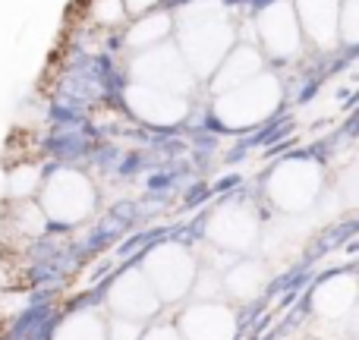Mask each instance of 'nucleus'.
Here are the masks:
<instances>
[{
	"label": "nucleus",
	"instance_id": "1",
	"mask_svg": "<svg viewBox=\"0 0 359 340\" xmlns=\"http://www.w3.org/2000/svg\"><path fill=\"white\" fill-rule=\"evenodd\" d=\"M230 44V25L224 22V10H217L211 0L189 4L180 13V50L189 69L211 73L221 63L224 50Z\"/></svg>",
	"mask_w": 359,
	"mask_h": 340
},
{
	"label": "nucleus",
	"instance_id": "2",
	"mask_svg": "<svg viewBox=\"0 0 359 340\" xmlns=\"http://www.w3.org/2000/svg\"><path fill=\"white\" fill-rule=\"evenodd\" d=\"M98 205L92 179L76 168H57L44 173L41 192H38V208L44 211L50 227H76L88 221Z\"/></svg>",
	"mask_w": 359,
	"mask_h": 340
},
{
	"label": "nucleus",
	"instance_id": "3",
	"mask_svg": "<svg viewBox=\"0 0 359 340\" xmlns=\"http://www.w3.org/2000/svg\"><path fill=\"white\" fill-rule=\"evenodd\" d=\"M139 268L145 271V278H149L151 290L158 293L161 306L180 303L183 297H189L198 274L196 255L186 246H180V243H158L155 249H149V255H145V261Z\"/></svg>",
	"mask_w": 359,
	"mask_h": 340
},
{
	"label": "nucleus",
	"instance_id": "4",
	"mask_svg": "<svg viewBox=\"0 0 359 340\" xmlns=\"http://www.w3.org/2000/svg\"><path fill=\"white\" fill-rule=\"evenodd\" d=\"M280 92L271 76H255L240 88H230L217 98V120L227 126H252L278 107Z\"/></svg>",
	"mask_w": 359,
	"mask_h": 340
},
{
	"label": "nucleus",
	"instance_id": "5",
	"mask_svg": "<svg viewBox=\"0 0 359 340\" xmlns=\"http://www.w3.org/2000/svg\"><path fill=\"white\" fill-rule=\"evenodd\" d=\"M322 192V170L312 161H287L268 177V198L287 215H299L316 205Z\"/></svg>",
	"mask_w": 359,
	"mask_h": 340
},
{
	"label": "nucleus",
	"instance_id": "6",
	"mask_svg": "<svg viewBox=\"0 0 359 340\" xmlns=\"http://www.w3.org/2000/svg\"><path fill=\"white\" fill-rule=\"evenodd\" d=\"M104 306L111 309V315L117 318H133V322L149 325L161 309V299L151 290L149 278L139 265H130L107 284L104 290Z\"/></svg>",
	"mask_w": 359,
	"mask_h": 340
},
{
	"label": "nucleus",
	"instance_id": "7",
	"mask_svg": "<svg viewBox=\"0 0 359 340\" xmlns=\"http://www.w3.org/2000/svg\"><path fill=\"white\" fill-rule=\"evenodd\" d=\"M133 82L183 98L192 86V69L186 67L183 54H180L177 48L158 44V48L142 50V54L133 60Z\"/></svg>",
	"mask_w": 359,
	"mask_h": 340
},
{
	"label": "nucleus",
	"instance_id": "8",
	"mask_svg": "<svg viewBox=\"0 0 359 340\" xmlns=\"http://www.w3.org/2000/svg\"><path fill=\"white\" fill-rule=\"evenodd\" d=\"M177 331L183 340H233L240 318L227 303H192L177 315Z\"/></svg>",
	"mask_w": 359,
	"mask_h": 340
},
{
	"label": "nucleus",
	"instance_id": "9",
	"mask_svg": "<svg viewBox=\"0 0 359 340\" xmlns=\"http://www.w3.org/2000/svg\"><path fill=\"white\" fill-rule=\"evenodd\" d=\"M259 236V215L249 205H224L208 217V240L221 252H246Z\"/></svg>",
	"mask_w": 359,
	"mask_h": 340
},
{
	"label": "nucleus",
	"instance_id": "10",
	"mask_svg": "<svg viewBox=\"0 0 359 340\" xmlns=\"http://www.w3.org/2000/svg\"><path fill=\"white\" fill-rule=\"evenodd\" d=\"M259 38L271 57H290L299 50V19L293 4H274L262 10L259 16Z\"/></svg>",
	"mask_w": 359,
	"mask_h": 340
},
{
	"label": "nucleus",
	"instance_id": "11",
	"mask_svg": "<svg viewBox=\"0 0 359 340\" xmlns=\"http://www.w3.org/2000/svg\"><path fill=\"white\" fill-rule=\"evenodd\" d=\"M126 104L139 120L155 126H174L186 117V101L180 95L158 92V88L149 86H136V82L126 88Z\"/></svg>",
	"mask_w": 359,
	"mask_h": 340
},
{
	"label": "nucleus",
	"instance_id": "12",
	"mask_svg": "<svg viewBox=\"0 0 359 340\" xmlns=\"http://www.w3.org/2000/svg\"><path fill=\"white\" fill-rule=\"evenodd\" d=\"M297 19L318 48H331L341 38V0H297Z\"/></svg>",
	"mask_w": 359,
	"mask_h": 340
},
{
	"label": "nucleus",
	"instance_id": "13",
	"mask_svg": "<svg viewBox=\"0 0 359 340\" xmlns=\"http://www.w3.org/2000/svg\"><path fill=\"white\" fill-rule=\"evenodd\" d=\"M359 299V280L350 274H337V278L325 280L316 293H312V309L318 318H328V322H341L353 312Z\"/></svg>",
	"mask_w": 359,
	"mask_h": 340
},
{
	"label": "nucleus",
	"instance_id": "14",
	"mask_svg": "<svg viewBox=\"0 0 359 340\" xmlns=\"http://www.w3.org/2000/svg\"><path fill=\"white\" fill-rule=\"evenodd\" d=\"M262 73V54L255 48H236L227 60H221V69H217V92H230V88H240L246 82H252L255 76Z\"/></svg>",
	"mask_w": 359,
	"mask_h": 340
},
{
	"label": "nucleus",
	"instance_id": "15",
	"mask_svg": "<svg viewBox=\"0 0 359 340\" xmlns=\"http://www.w3.org/2000/svg\"><path fill=\"white\" fill-rule=\"evenodd\" d=\"M50 340H107V318L98 309H73L54 325Z\"/></svg>",
	"mask_w": 359,
	"mask_h": 340
},
{
	"label": "nucleus",
	"instance_id": "16",
	"mask_svg": "<svg viewBox=\"0 0 359 340\" xmlns=\"http://www.w3.org/2000/svg\"><path fill=\"white\" fill-rule=\"evenodd\" d=\"M265 284V268L259 261H233V265L224 271V293L236 299V303H249L262 293Z\"/></svg>",
	"mask_w": 359,
	"mask_h": 340
},
{
	"label": "nucleus",
	"instance_id": "17",
	"mask_svg": "<svg viewBox=\"0 0 359 340\" xmlns=\"http://www.w3.org/2000/svg\"><path fill=\"white\" fill-rule=\"evenodd\" d=\"M48 217H44V211L38 208V202H13V211L6 215V230H10V236H19V240H41L44 233H48Z\"/></svg>",
	"mask_w": 359,
	"mask_h": 340
},
{
	"label": "nucleus",
	"instance_id": "18",
	"mask_svg": "<svg viewBox=\"0 0 359 340\" xmlns=\"http://www.w3.org/2000/svg\"><path fill=\"white\" fill-rule=\"evenodd\" d=\"M170 25H174V19H170L168 13H149V16H139L136 25L130 29V35H126V41H130V48H139V50L158 48V44L170 35Z\"/></svg>",
	"mask_w": 359,
	"mask_h": 340
},
{
	"label": "nucleus",
	"instance_id": "19",
	"mask_svg": "<svg viewBox=\"0 0 359 340\" xmlns=\"http://www.w3.org/2000/svg\"><path fill=\"white\" fill-rule=\"evenodd\" d=\"M44 183V168L38 164H19L6 173V198L10 202H32L41 192Z\"/></svg>",
	"mask_w": 359,
	"mask_h": 340
},
{
	"label": "nucleus",
	"instance_id": "20",
	"mask_svg": "<svg viewBox=\"0 0 359 340\" xmlns=\"http://www.w3.org/2000/svg\"><path fill=\"white\" fill-rule=\"evenodd\" d=\"M126 6L123 0H92V19L98 25H117L123 22Z\"/></svg>",
	"mask_w": 359,
	"mask_h": 340
},
{
	"label": "nucleus",
	"instance_id": "21",
	"mask_svg": "<svg viewBox=\"0 0 359 340\" xmlns=\"http://www.w3.org/2000/svg\"><path fill=\"white\" fill-rule=\"evenodd\" d=\"M142 334H145V325L142 322H133V318H117V315L107 318V340H142Z\"/></svg>",
	"mask_w": 359,
	"mask_h": 340
},
{
	"label": "nucleus",
	"instance_id": "22",
	"mask_svg": "<svg viewBox=\"0 0 359 340\" xmlns=\"http://www.w3.org/2000/svg\"><path fill=\"white\" fill-rule=\"evenodd\" d=\"M341 35L347 38V41L359 44V0L341 4Z\"/></svg>",
	"mask_w": 359,
	"mask_h": 340
},
{
	"label": "nucleus",
	"instance_id": "23",
	"mask_svg": "<svg viewBox=\"0 0 359 340\" xmlns=\"http://www.w3.org/2000/svg\"><path fill=\"white\" fill-rule=\"evenodd\" d=\"M142 340H183V337H180L174 322H158V325H149V328H145Z\"/></svg>",
	"mask_w": 359,
	"mask_h": 340
},
{
	"label": "nucleus",
	"instance_id": "24",
	"mask_svg": "<svg viewBox=\"0 0 359 340\" xmlns=\"http://www.w3.org/2000/svg\"><path fill=\"white\" fill-rule=\"evenodd\" d=\"M126 13H133V16H149V13H155L158 0H123Z\"/></svg>",
	"mask_w": 359,
	"mask_h": 340
},
{
	"label": "nucleus",
	"instance_id": "25",
	"mask_svg": "<svg viewBox=\"0 0 359 340\" xmlns=\"http://www.w3.org/2000/svg\"><path fill=\"white\" fill-rule=\"evenodd\" d=\"M347 322H350V331H353V337H359V299H356L353 312L347 315Z\"/></svg>",
	"mask_w": 359,
	"mask_h": 340
}]
</instances>
